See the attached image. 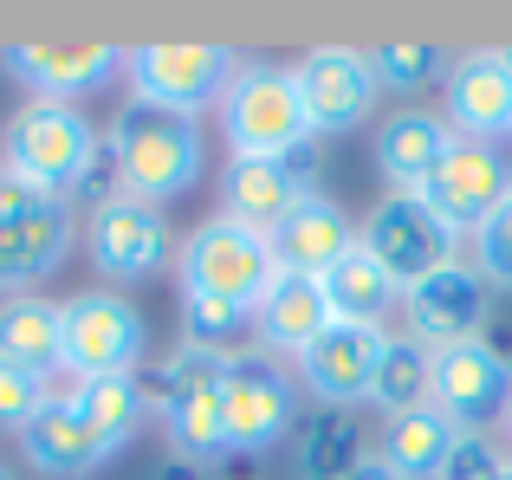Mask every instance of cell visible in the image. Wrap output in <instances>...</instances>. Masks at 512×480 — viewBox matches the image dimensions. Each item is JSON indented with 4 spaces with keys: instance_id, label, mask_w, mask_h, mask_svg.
Listing matches in <instances>:
<instances>
[{
    "instance_id": "cell-2",
    "label": "cell",
    "mask_w": 512,
    "mask_h": 480,
    "mask_svg": "<svg viewBox=\"0 0 512 480\" xmlns=\"http://www.w3.org/2000/svg\"><path fill=\"white\" fill-rule=\"evenodd\" d=\"M0 176H13L46 202H72L104 176V130L78 104L26 98L0 130Z\"/></svg>"
},
{
    "instance_id": "cell-19",
    "label": "cell",
    "mask_w": 512,
    "mask_h": 480,
    "mask_svg": "<svg viewBox=\"0 0 512 480\" xmlns=\"http://www.w3.org/2000/svg\"><path fill=\"white\" fill-rule=\"evenodd\" d=\"M312 150L292 163H227L221 176V215L253 234H279L305 202H312Z\"/></svg>"
},
{
    "instance_id": "cell-18",
    "label": "cell",
    "mask_w": 512,
    "mask_h": 480,
    "mask_svg": "<svg viewBox=\"0 0 512 480\" xmlns=\"http://www.w3.org/2000/svg\"><path fill=\"white\" fill-rule=\"evenodd\" d=\"M441 104H448V130L467 143H500L512 137V65L506 46H474L454 52V72L441 85Z\"/></svg>"
},
{
    "instance_id": "cell-11",
    "label": "cell",
    "mask_w": 512,
    "mask_h": 480,
    "mask_svg": "<svg viewBox=\"0 0 512 480\" xmlns=\"http://www.w3.org/2000/svg\"><path fill=\"white\" fill-rule=\"evenodd\" d=\"M428 403H435L441 416H454V429L487 435L512 409V357L493 351L487 338L435 351L428 357Z\"/></svg>"
},
{
    "instance_id": "cell-6",
    "label": "cell",
    "mask_w": 512,
    "mask_h": 480,
    "mask_svg": "<svg viewBox=\"0 0 512 480\" xmlns=\"http://www.w3.org/2000/svg\"><path fill=\"white\" fill-rule=\"evenodd\" d=\"M78 240L72 202H46V195L20 189L0 176V299H26L65 266Z\"/></svg>"
},
{
    "instance_id": "cell-26",
    "label": "cell",
    "mask_w": 512,
    "mask_h": 480,
    "mask_svg": "<svg viewBox=\"0 0 512 480\" xmlns=\"http://www.w3.org/2000/svg\"><path fill=\"white\" fill-rule=\"evenodd\" d=\"M325 305H331V318H350V325H383L389 312H402V286H396V273H389L383 260H370L363 247H350L338 266H331L325 279Z\"/></svg>"
},
{
    "instance_id": "cell-13",
    "label": "cell",
    "mask_w": 512,
    "mask_h": 480,
    "mask_svg": "<svg viewBox=\"0 0 512 480\" xmlns=\"http://www.w3.org/2000/svg\"><path fill=\"white\" fill-rule=\"evenodd\" d=\"M0 72L20 78L46 104H78L111 78H124V46H111V39H26V46H0Z\"/></svg>"
},
{
    "instance_id": "cell-37",
    "label": "cell",
    "mask_w": 512,
    "mask_h": 480,
    "mask_svg": "<svg viewBox=\"0 0 512 480\" xmlns=\"http://www.w3.org/2000/svg\"><path fill=\"white\" fill-rule=\"evenodd\" d=\"M506 65H512V46H506Z\"/></svg>"
},
{
    "instance_id": "cell-5",
    "label": "cell",
    "mask_w": 512,
    "mask_h": 480,
    "mask_svg": "<svg viewBox=\"0 0 512 480\" xmlns=\"http://www.w3.org/2000/svg\"><path fill=\"white\" fill-rule=\"evenodd\" d=\"M240 52L221 39H143L124 46V85L137 104H163V111L201 117L208 104H221V91L234 85Z\"/></svg>"
},
{
    "instance_id": "cell-9",
    "label": "cell",
    "mask_w": 512,
    "mask_h": 480,
    "mask_svg": "<svg viewBox=\"0 0 512 480\" xmlns=\"http://www.w3.org/2000/svg\"><path fill=\"white\" fill-rule=\"evenodd\" d=\"M175 247H182V240L169 234V215L156 202H137V195H117V189H104L98 202H91L85 253L111 286H143V279L169 273Z\"/></svg>"
},
{
    "instance_id": "cell-17",
    "label": "cell",
    "mask_w": 512,
    "mask_h": 480,
    "mask_svg": "<svg viewBox=\"0 0 512 480\" xmlns=\"http://www.w3.org/2000/svg\"><path fill=\"white\" fill-rule=\"evenodd\" d=\"M389 351L383 325H350V318H331L312 338V351H299V383L318 396V409H357L370 403L376 364Z\"/></svg>"
},
{
    "instance_id": "cell-24",
    "label": "cell",
    "mask_w": 512,
    "mask_h": 480,
    "mask_svg": "<svg viewBox=\"0 0 512 480\" xmlns=\"http://www.w3.org/2000/svg\"><path fill=\"white\" fill-rule=\"evenodd\" d=\"M350 247H357V228H350V215L331 202V195H312V202L273 234L279 266H286V273H305V279H325Z\"/></svg>"
},
{
    "instance_id": "cell-32",
    "label": "cell",
    "mask_w": 512,
    "mask_h": 480,
    "mask_svg": "<svg viewBox=\"0 0 512 480\" xmlns=\"http://www.w3.org/2000/svg\"><path fill=\"white\" fill-rule=\"evenodd\" d=\"M474 273L487 279V286H506L512 292V195L493 208L487 221H480V234H474Z\"/></svg>"
},
{
    "instance_id": "cell-14",
    "label": "cell",
    "mask_w": 512,
    "mask_h": 480,
    "mask_svg": "<svg viewBox=\"0 0 512 480\" xmlns=\"http://www.w3.org/2000/svg\"><path fill=\"white\" fill-rule=\"evenodd\" d=\"M292 85H299V104H305L312 137H344V130H357L363 117L376 111V98H383L376 78H370L363 46H338V39L305 46L299 65H292Z\"/></svg>"
},
{
    "instance_id": "cell-28",
    "label": "cell",
    "mask_w": 512,
    "mask_h": 480,
    "mask_svg": "<svg viewBox=\"0 0 512 480\" xmlns=\"http://www.w3.org/2000/svg\"><path fill=\"white\" fill-rule=\"evenodd\" d=\"M363 59H370L376 91L402 104L428 85H448V72H454V52L435 46V39H376V46H363Z\"/></svg>"
},
{
    "instance_id": "cell-3",
    "label": "cell",
    "mask_w": 512,
    "mask_h": 480,
    "mask_svg": "<svg viewBox=\"0 0 512 480\" xmlns=\"http://www.w3.org/2000/svg\"><path fill=\"white\" fill-rule=\"evenodd\" d=\"M221 143L227 163H292L312 150V124H305L292 65H266V59H240L234 85L221 91Z\"/></svg>"
},
{
    "instance_id": "cell-1",
    "label": "cell",
    "mask_w": 512,
    "mask_h": 480,
    "mask_svg": "<svg viewBox=\"0 0 512 480\" xmlns=\"http://www.w3.org/2000/svg\"><path fill=\"white\" fill-rule=\"evenodd\" d=\"M104 169H111L117 195H137V202L169 208L175 195H188L201 182V169H208L201 117L124 98L117 117H111V130H104Z\"/></svg>"
},
{
    "instance_id": "cell-27",
    "label": "cell",
    "mask_w": 512,
    "mask_h": 480,
    "mask_svg": "<svg viewBox=\"0 0 512 480\" xmlns=\"http://www.w3.org/2000/svg\"><path fill=\"white\" fill-rule=\"evenodd\" d=\"M78 403V416L91 422V429L104 435V442L124 455L130 442L143 435V422L156 416V403H150V390H143V377H91V383H72L65 390Z\"/></svg>"
},
{
    "instance_id": "cell-22",
    "label": "cell",
    "mask_w": 512,
    "mask_h": 480,
    "mask_svg": "<svg viewBox=\"0 0 512 480\" xmlns=\"http://www.w3.org/2000/svg\"><path fill=\"white\" fill-rule=\"evenodd\" d=\"M448 150H454L448 117L422 111V104H402V111L383 117V130H376V169H383L389 195H422V182L441 169Z\"/></svg>"
},
{
    "instance_id": "cell-31",
    "label": "cell",
    "mask_w": 512,
    "mask_h": 480,
    "mask_svg": "<svg viewBox=\"0 0 512 480\" xmlns=\"http://www.w3.org/2000/svg\"><path fill=\"white\" fill-rule=\"evenodd\" d=\"M247 338H253V312L247 305L208 299V292H182V344L214 351V357H234V344H247Z\"/></svg>"
},
{
    "instance_id": "cell-33",
    "label": "cell",
    "mask_w": 512,
    "mask_h": 480,
    "mask_svg": "<svg viewBox=\"0 0 512 480\" xmlns=\"http://www.w3.org/2000/svg\"><path fill=\"white\" fill-rule=\"evenodd\" d=\"M46 403H52V383L20 377V370L0 364V429H7V435H20V429H26V422H33Z\"/></svg>"
},
{
    "instance_id": "cell-34",
    "label": "cell",
    "mask_w": 512,
    "mask_h": 480,
    "mask_svg": "<svg viewBox=\"0 0 512 480\" xmlns=\"http://www.w3.org/2000/svg\"><path fill=\"white\" fill-rule=\"evenodd\" d=\"M350 480H402V474L389 468L383 455H363V461H357V474H350Z\"/></svg>"
},
{
    "instance_id": "cell-35",
    "label": "cell",
    "mask_w": 512,
    "mask_h": 480,
    "mask_svg": "<svg viewBox=\"0 0 512 480\" xmlns=\"http://www.w3.org/2000/svg\"><path fill=\"white\" fill-rule=\"evenodd\" d=\"M506 461H512V409H506Z\"/></svg>"
},
{
    "instance_id": "cell-4",
    "label": "cell",
    "mask_w": 512,
    "mask_h": 480,
    "mask_svg": "<svg viewBox=\"0 0 512 480\" xmlns=\"http://www.w3.org/2000/svg\"><path fill=\"white\" fill-rule=\"evenodd\" d=\"M221 377H227V357L214 351H169L163 364L143 370V390H150L156 416H163L169 448L188 461V468H214L227 461V409H221Z\"/></svg>"
},
{
    "instance_id": "cell-25",
    "label": "cell",
    "mask_w": 512,
    "mask_h": 480,
    "mask_svg": "<svg viewBox=\"0 0 512 480\" xmlns=\"http://www.w3.org/2000/svg\"><path fill=\"white\" fill-rule=\"evenodd\" d=\"M467 429H454V416H441L435 403L409 409V416H396L383 429V461L396 468L402 480H441V468L454 461V448H461Z\"/></svg>"
},
{
    "instance_id": "cell-10",
    "label": "cell",
    "mask_w": 512,
    "mask_h": 480,
    "mask_svg": "<svg viewBox=\"0 0 512 480\" xmlns=\"http://www.w3.org/2000/svg\"><path fill=\"white\" fill-rule=\"evenodd\" d=\"M59 312H65V377L72 383L143 377L150 325H143V312L130 299H117V292H78Z\"/></svg>"
},
{
    "instance_id": "cell-16",
    "label": "cell",
    "mask_w": 512,
    "mask_h": 480,
    "mask_svg": "<svg viewBox=\"0 0 512 480\" xmlns=\"http://www.w3.org/2000/svg\"><path fill=\"white\" fill-rule=\"evenodd\" d=\"M506 195H512L506 150H500V143H467V137H454V150L441 156V169L422 182L428 215H435L454 240H474L480 221H487Z\"/></svg>"
},
{
    "instance_id": "cell-29",
    "label": "cell",
    "mask_w": 512,
    "mask_h": 480,
    "mask_svg": "<svg viewBox=\"0 0 512 480\" xmlns=\"http://www.w3.org/2000/svg\"><path fill=\"white\" fill-rule=\"evenodd\" d=\"M363 461V422L357 409H318L299 429V455H292V474L299 480H350Z\"/></svg>"
},
{
    "instance_id": "cell-20",
    "label": "cell",
    "mask_w": 512,
    "mask_h": 480,
    "mask_svg": "<svg viewBox=\"0 0 512 480\" xmlns=\"http://www.w3.org/2000/svg\"><path fill=\"white\" fill-rule=\"evenodd\" d=\"M20 455H26V468L46 474V480H91L98 468H111V461H117V448L104 442L85 416H78L72 396L52 390V403L20 429Z\"/></svg>"
},
{
    "instance_id": "cell-15",
    "label": "cell",
    "mask_w": 512,
    "mask_h": 480,
    "mask_svg": "<svg viewBox=\"0 0 512 480\" xmlns=\"http://www.w3.org/2000/svg\"><path fill=\"white\" fill-rule=\"evenodd\" d=\"M357 247L370 253V260H383L402 292H409L415 279L441 273L448 260H461V240L428 215L422 195H383V202L357 221Z\"/></svg>"
},
{
    "instance_id": "cell-30",
    "label": "cell",
    "mask_w": 512,
    "mask_h": 480,
    "mask_svg": "<svg viewBox=\"0 0 512 480\" xmlns=\"http://www.w3.org/2000/svg\"><path fill=\"white\" fill-rule=\"evenodd\" d=\"M370 403L383 409L389 422L428 403V351L415 338H389L383 364H376V383H370Z\"/></svg>"
},
{
    "instance_id": "cell-12",
    "label": "cell",
    "mask_w": 512,
    "mask_h": 480,
    "mask_svg": "<svg viewBox=\"0 0 512 480\" xmlns=\"http://www.w3.org/2000/svg\"><path fill=\"white\" fill-rule=\"evenodd\" d=\"M493 318V286L474 273V260H448L441 273L415 279L402 292V338H415L428 357L448 351V344L480 338Z\"/></svg>"
},
{
    "instance_id": "cell-8",
    "label": "cell",
    "mask_w": 512,
    "mask_h": 480,
    "mask_svg": "<svg viewBox=\"0 0 512 480\" xmlns=\"http://www.w3.org/2000/svg\"><path fill=\"white\" fill-rule=\"evenodd\" d=\"M221 409H227V455H273L299 422V383L279 357L266 351H234L221 377Z\"/></svg>"
},
{
    "instance_id": "cell-23",
    "label": "cell",
    "mask_w": 512,
    "mask_h": 480,
    "mask_svg": "<svg viewBox=\"0 0 512 480\" xmlns=\"http://www.w3.org/2000/svg\"><path fill=\"white\" fill-rule=\"evenodd\" d=\"M0 364L52 383L65 370V312L52 299H0Z\"/></svg>"
},
{
    "instance_id": "cell-7",
    "label": "cell",
    "mask_w": 512,
    "mask_h": 480,
    "mask_svg": "<svg viewBox=\"0 0 512 480\" xmlns=\"http://www.w3.org/2000/svg\"><path fill=\"white\" fill-rule=\"evenodd\" d=\"M273 273H279L273 234H253L227 215L201 221V228L175 247V279H182V292H208V299L247 305V312H253V299L273 286Z\"/></svg>"
},
{
    "instance_id": "cell-21",
    "label": "cell",
    "mask_w": 512,
    "mask_h": 480,
    "mask_svg": "<svg viewBox=\"0 0 512 480\" xmlns=\"http://www.w3.org/2000/svg\"><path fill=\"white\" fill-rule=\"evenodd\" d=\"M331 325V305H325V286L305 273H286L279 266L273 286L253 299V344H260L266 357H292L299 364V351H312V338Z\"/></svg>"
},
{
    "instance_id": "cell-36",
    "label": "cell",
    "mask_w": 512,
    "mask_h": 480,
    "mask_svg": "<svg viewBox=\"0 0 512 480\" xmlns=\"http://www.w3.org/2000/svg\"><path fill=\"white\" fill-rule=\"evenodd\" d=\"M0 480H13V468H7V461H0Z\"/></svg>"
}]
</instances>
